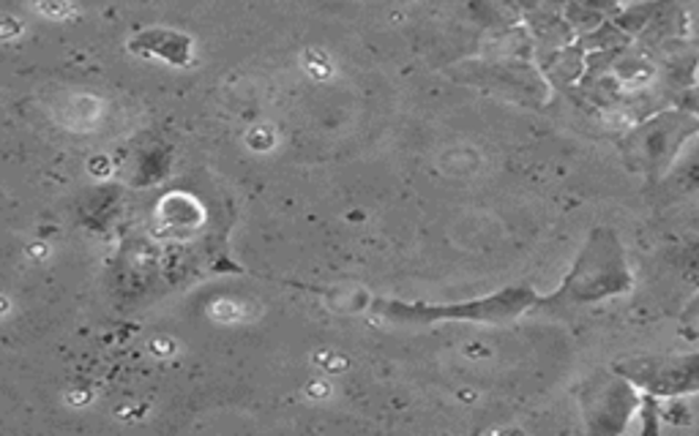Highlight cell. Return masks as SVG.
Masks as SVG:
<instances>
[{
	"mask_svg": "<svg viewBox=\"0 0 699 436\" xmlns=\"http://www.w3.org/2000/svg\"><path fill=\"white\" fill-rule=\"evenodd\" d=\"M686 137H691L689 117L680 115V112H664V115H656L648 123H643L626 139V153L634 162V167L659 178L680 156Z\"/></svg>",
	"mask_w": 699,
	"mask_h": 436,
	"instance_id": "cell-3",
	"label": "cell"
},
{
	"mask_svg": "<svg viewBox=\"0 0 699 436\" xmlns=\"http://www.w3.org/2000/svg\"><path fill=\"white\" fill-rule=\"evenodd\" d=\"M542 303L531 287H508L486 298L465 300V303H404V300H374L372 311L389 325H434V322H501L516 320L527 309Z\"/></svg>",
	"mask_w": 699,
	"mask_h": 436,
	"instance_id": "cell-2",
	"label": "cell"
},
{
	"mask_svg": "<svg viewBox=\"0 0 699 436\" xmlns=\"http://www.w3.org/2000/svg\"><path fill=\"white\" fill-rule=\"evenodd\" d=\"M574 3H577L579 9L598 14V11H613L615 6H618V0H574Z\"/></svg>",
	"mask_w": 699,
	"mask_h": 436,
	"instance_id": "cell-10",
	"label": "cell"
},
{
	"mask_svg": "<svg viewBox=\"0 0 699 436\" xmlns=\"http://www.w3.org/2000/svg\"><path fill=\"white\" fill-rule=\"evenodd\" d=\"M628 290H631V270L626 264V251H623L618 235L607 227H598L585 240L561 290L544 298L542 303L587 305L618 298Z\"/></svg>",
	"mask_w": 699,
	"mask_h": 436,
	"instance_id": "cell-1",
	"label": "cell"
},
{
	"mask_svg": "<svg viewBox=\"0 0 699 436\" xmlns=\"http://www.w3.org/2000/svg\"><path fill=\"white\" fill-rule=\"evenodd\" d=\"M129 50L137 52L143 58H158L173 66H189L195 50H192V39L175 31H143L140 37L129 41Z\"/></svg>",
	"mask_w": 699,
	"mask_h": 436,
	"instance_id": "cell-6",
	"label": "cell"
},
{
	"mask_svg": "<svg viewBox=\"0 0 699 436\" xmlns=\"http://www.w3.org/2000/svg\"><path fill=\"white\" fill-rule=\"evenodd\" d=\"M678 191L680 194H699V156L686 158L678 169Z\"/></svg>",
	"mask_w": 699,
	"mask_h": 436,
	"instance_id": "cell-8",
	"label": "cell"
},
{
	"mask_svg": "<svg viewBox=\"0 0 699 436\" xmlns=\"http://www.w3.org/2000/svg\"><path fill=\"white\" fill-rule=\"evenodd\" d=\"M516 3H525V0H516Z\"/></svg>",
	"mask_w": 699,
	"mask_h": 436,
	"instance_id": "cell-11",
	"label": "cell"
},
{
	"mask_svg": "<svg viewBox=\"0 0 699 436\" xmlns=\"http://www.w3.org/2000/svg\"><path fill=\"white\" fill-rule=\"evenodd\" d=\"M675 268H678L680 279L689 281L695 290H699V240H689V243L678 246V251L672 255Z\"/></svg>",
	"mask_w": 699,
	"mask_h": 436,
	"instance_id": "cell-7",
	"label": "cell"
},
{
	"mask_svg": "<svg viewBox=\"0 0 699 436\" xmlns=\"http://www.w3.org/2000/svg\"><path fill=\"white\" fill-rule=\"evenodd\" d=\"M618 374L631 380L645 396L659 401L699 393V352L669 357H631L618 365Z\"/></svg>",
	"mask_w": 699,
	"mask_h": 436,
	"instance_id": "cell-4",
	"label": "cell"
},
{
	"mask_svg": "<svg viewBox=\"0 0 699 436\" xmlns=\"http://www.w3.org/2000/svg\"><path fill=\"white\" fill-rule=\"evenodd\" d=\"M661 423H669V426H689L691 409L683 404V398H667V404L661 406Z\"/></svg>",
	"mask_w": 699,
	"mask_h": 436,
	"instance_id": "cell-9",
	"label": "cell"
},
{
	"mask_svg": "<svg viewBox=\"0 0 699 436\" xmlns=\"http://www.w3.org/2000/svg\"><path fill=\"white\" fill-rule=\"evenodd\" d=\"M631 380L618 374H602L587 385L583 393L585 417L590 432L620 434L626 432L628 421L643 409V396Z\"/></svg>",
	"mask_w": 699,
	"mask_h": 436,
	"instance_id": "cell-5",
	"label": "cell"
}]
</instances>
